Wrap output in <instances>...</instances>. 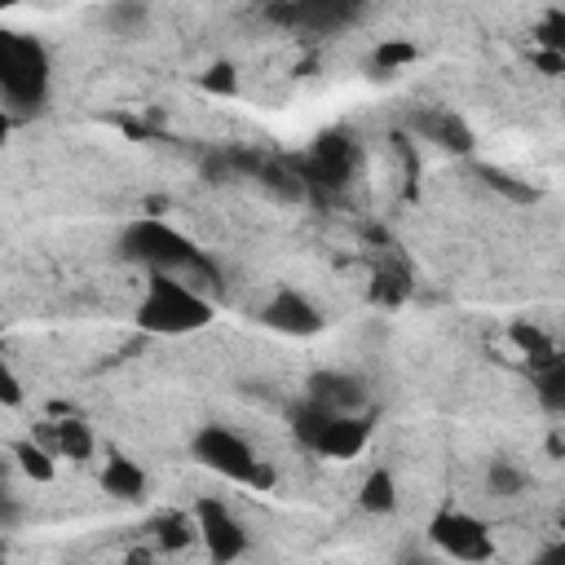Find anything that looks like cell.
<instances>
[{
  "label": "cell",
  "mask_w": 565,
  "mask_h": 565,
  "mask_svg": "<svg viewBox=\"0 0 565 565\" xmlns=\"http://www.w3.org/2000/svg\"><path fill=\"white\" fill-rule=\"evenodd\" d=\"M49 97V53L35 35L0 26V106L13 115L40 110Z\"/></svg>",
  "instance_id": "6da1fadb"
},
{
  "label": "cell",
  "mask_w": 565,
  "mask_h": 565,
  "mask_svg": "<svg viewBox=\"0 0 565 565\" xmlns=\"http://www.w3.org/2000/svg\"><path fill=\"white\" fill-rule=\"evenodd\" d=\"M119 256L132 260V265H146V274H172V278H181L207 252L190 234H181L177 225H168L159 216H141V221H128L119 230Z\"/></svg>",
  "instance_id": "7a4b0ae2"
},
{
  "label": "cell",
  "mask_w": 565,
  "mask_h": 565,
  "mask_svg": "<svg viewBox=\"0 0 565 565\" xmlns=\"http://www.w3.org/2000/svg\"><path fill=\"white\" fill-rule=\"evenodd\" d=\"M212 322V300L190 291L172 274H150L137 300V327L146 335H190Z\"/></svg>",
  "instance_id": "3957f363"
},
{
  "label": "cell",
  "mask_w": 565,
  "mask_h": 565,
  "mask_svg": "<svg viewBox=\"0 0 565 565\" xmlns=\"http://www.w3.org/2000/svg\"><path fill=\"white\" fill-rule=\"evenodd\" d=\"M190 455L203 468L221 472L225 481H238V486H252V490H269L274 486V468L265 459H256V450L238 433H230L225 424H203L190 437Z\"/></svg>",
  "instance_id": "277c9868"
},
{
  "label": "cell",
  "mask_w": 565,
  "mask_h": 565,
  "mask_svg": "<svg viewBox=\"0 0 565 565\" xmlns=\"http://www.w3.org/2000/svg\"><path fill=\"white\" fill-rule=\"evenodd\" d=\"M428 543L446 561H459V565H486L494 556V539H490L486 521L463 512V508H441L428 521Z\"/></svg>",
  "instance_id": "5b68a950"
},
{
  "label": "cell",
  "mask_w": 565,
  "mask_h": 565,
  "mask_svg": "<svg viewBox=\"0 0 565 565\" xmlns=\"http://www.w3.org/2000/svg\"><path fill=\"white\" fill-rule=\"evenodd\" d=\"M190 521H194V539L207 547L212 565H234L247 552V530L221 499H199Z\"/></svg>",
  "instance_id": "8992f818"
},
{
  "label": "cell",
  "mask_w": 565,
  "mask_h": 565,
  "mask_svg": "<svg viewBox=\"0 0 565 565\" xmlns=\"http://www.w3.org/2000/svg\"><path fill=\"white\" fill-rule=\"evenodd\" d=\"M260 322H265L269 331H278V335L305 340V335H318L327 318H322V309H318L309 296H300L296 287H282V291H274V300L260 309Z\"/></svg>",
  "instance_id": "52a82bcc"
},
{
  "label": "cell",
  "mask_w": 565,
  "mask_h": 565,
  "mask_svg": "<svg viewBox=\"0 0 565 565\" xmlns=\"http://www.w3.org/2000/svg\"><path fill=\"white\" fill-rule=\"evenodd\" d=\"M309 402H318L322 411H331V415H362L366 411V388H362V380H353V375H344V371H318V375H309V393H305Z\"/></svg>",
  "instance_id": "ba28073f"
},
{
  "label": "cell",
  "mask_w": 565,
  "mask_h": 565,
  "mask_svg": "<svg viewBox=\"0 0 565 565\" xmlns=\"http://www.w3.org/2000/svg\"><path fill=\"white\" fill-rule=\"evenodd\" d=\"M366 441H371V415L366 411L362 415H331L327 428H322V437H318V446H313V455L358 459L366 450Z\"/></svg>",
  "instance_id": "9c48e42d"
},
{
  "label": "cell",
  "mask_w": 565,
  "mask_h": 565,
  "mask_svg": "<svg viewBox=\"0 0 565 565\" xmlns=\"http://www.w3.org/2000/svg\"><path fill=\"white\" fill-rule=\"evenodd\" d=\"M349 168H353V146H349L344 137H335V132L318 137L313 150H309V159H305V177L327 181V185H340V181L349 177ZM305 177H300V181H305Z\"/></svg>",
  "instance_id": "30bf717a"
},
{
  "label": "cell",
  "mask_w": 565,
  "mask_h": 565,
  "mask_svg": "<svg viewBox=\"0 0 565 565\" xmlns=\"http://www.w3.org/2000/svg\"><path fill=\"white\" fill-rule=\"evenodd\" d=\"M415 132L424 141H433L437 150H446V154H468L472 150V128L455 110H428V115H419L415 119Z\"/></svg>",
  "instance_id": "8fae6325"
},
{
  "label": "cell",
  "mask_w": 565,
  "mask_h": 565,
  "mask_svg": "<svg viewBox=\"0 0 565 565\" xmlns=\"http://www.w3.org/2000/svg\"><path fill=\"white\" fill-rule=\"evenodd\" d=\"M102 490H106L110 499H119V503H141L146 490H150V481H146L141 463H132V459H124V455H110L106 468H102Z\"/></svg>",
  "instance_id": "7c38bea8"
},
{
  "label": "cell",
  "mask_w": 565,
  "mask_h": 565,
  "mask_svg": "<svg viewBox=\"0 0 565 565\" xmlns=\"http://www.w3.org/2000/svg\"><path fill=\"white\" fill-rule=\"evenodd\" d=\"M508 340L516 344V353H525V362H530L534 371H547V366H556V362H561V353H556L552 335H547L543 327L525 322V318H516V322L508 327Z\"/></svg>",
  "instance_id": "4fadbf2b"
},
{
  "label": "cell",
  "mask_w": 565,
  "mask_h": 565,
  "mask_svg": "<svg viewBox=\"0 0 565 565\" xmlns=\"http://www.w3.org/2000/svg\"><path fill=\"white\" fill-rule=\"evenodd\" d=\"M358 508L371 512V516H388L397 508V481L388 468H371L358 486Z\"/></svg>",
  "instance_id": "5bb4252c"
},
{
  "label": "cell",
  "mask_w": 565,
  "mask_h": 565,
  "mask_svg": "<svg viewBox=\"0 0 565 565\" xmlns=\"http://www.w3.org/2000/svg\"><path fill=\"white\" fill-rule=\"evenodd\" d=\"M93 428L84 424V419H75V415H66V419H57L53 424V455H66V459H75V463H84V459H93Z\"/></svg>",
  "instance_id": "9a60e30c"
},
{
  "label": "cell",
  "mask_w": 565,
  "mask_h": 565,
  "mask_svg": "<svg viewBox=\"0 0 565 565\" xmlns=\"http://www.w3.org/2000/svg\"><path fill=\"white\" fill-rule=\"evenodd\" d=\"M9 459H13V468L22 472V477H31V481H53L57 477V459L44 450V446H35L31 437H22V441H13V450H9Z\"/></svg>",
  "instance_id": "2e32d148"
},
{
  "label": "cell",
  "mask_w": 565,
  "mask_h": 565,
  "mask_svg": "<svg viewBox=\"0 0 565 565\" xmlns=\"http://www.w3.org/2000/svg\"><path fill=\"white\" fill-rule=\"evenodd\" d=\"M327 419H331V411H322L318 402H296L291 406V415H287V424H291V437L305 446V450H313L318 446V437H322V428H327Z\"/></svg>",
  "instance_id": "e0dca14e"
},
{
  "label": "cell",
  "mask_w": 565,
  "mask_h": 565,
  "mask_svg": "<svg viewBox=\"0 0 565 565\" xmlns=\"http://www.w3.org/2000/svg\"><path fill=\"white\" fill-rule=\"evenodd\" d=\"M534 397L547 415H565V362H556L547 371H534Z\"/></svg>",
  "instance_id": "ac0fdd59"
},
{
  "label": "cell",
  "mask_w": 565,
  "mask_h": 565,
  "mask_svg": "<svg viewBox=\"0 0 565 565\" xmlns=\"http://www.w3.org/2000/svg\"><path fill=\"white\" fill-rule=\"evenodd\" d=\"M481 172V181L494 190V194H503L508 203H534L539 199V190L530 185V181H521V177H512V172H503V168H477Z\"/></svg>",
  "instance_id": "d6986e66"
},
{
  "label": "cell",
  "mask_w": 565,
  "mask_h": 565,
  "mask_svg": "<svg viewBox=\"0 0 565 565\" xmlns=\"http://www.w3.org/2000/svg\"><path fill=\"white\" fill-rule=\"evenodd\" d=\"M154 539H159L163 552H181V547L194 543V521L185 512H168V516L154 521Z\"/></svg>",
  "instance_id": "ffe728a7"
},
{
  "label": "cell",
  "mask_w": 565,
  "mask_h": 565,
  "mask_svg": "<svg viewBox=\"0 0 565 565\" xmlns=\"http://www.w3.org/2000/svg\"><path fill=\"white\" fill-rule=\"evenodd\" d=\"M486 486H490L494 499H516V494L525 490V472H521L512 459H494L490 472H486Z\"/></svg>",
  "instance_id": "44dd1931"
},
{
  "label": "cell",
  "mask_w": 565,
  "mask_h": 565,
  "mask_svg": "<svg viewBox=\"0 0 565 565\" xmlns=\"http://www.w3.org/2000/svg\"><path fill=\"white\" fill-rule=\"evenodd\" d=\"M146 4H110L106 13H102V22L115 31V35H137L141 26H146Z\"/></svg>",
  "instance_id": "7402d4cb"
},
{
  "label": "cell",
  "mask_w": 565,
  "mask_h": 565,
  "mask_svg": "<svg viewBox=\"0 0 565 565\" xmlns=\"http://www.w3.org/2000/svg\"><path fill=\"white\" fill-rule=\"evenodd\" d=\"M415 57H419L415 44H406V40H384V44L371 53V66L384 75V71H397V66H411Z\"/></svg>",
  "instance_id": "603a6c76"
},
{
  "label": "cell",
  "mask_w": 565,
  "mask_h": 565,
  "mask_svg": "<svg viewBox=\"0 0 565 565\" xmlns=\"http://www.w3.org/2000/svg\"><path fill=\"white\" fill-rule=\"evenodd\" d=\"M199 88H203V93H216V97L238 93V66H234V62H212V66L199 75Z\"/></svg>",
  "instance_id": "cb8c5ba5"
},
{
  "label": "cell",
  "mask_w": 565,
  "mask_h": 565,
  "mask_svg": "<svg viewBox=\"0 0 565 565\" xmlns=\"http://www.w3.org/2000/svg\"><path fill=\"white\" fill-rule=\"evenodd\" d=\"M534 35H539V49H552V53H565V13H561V9H547Z\"/></svg>",
  "instance_id": "d4e9b609"
},
{
  "label": "cell",
  "mask_w": 565,
  "mask_h": 565,
  "mask_svg": "<svg viewBox=\"0 0 565 565\" xmlns=\"http://www.w3.org/2000/svg\"><path fill=\"white\" fill-rule=\"evenodd\" d=\"M411 291V282H406V274H388V269H380L375 274V296L380 300H388V305H397L402 296Z\"/></svg>",
  "instance_id": "484cf974"
},
{
  "label": "cell",
  "mask_w": 565,
  "mask_h": 565,
  "mask_svg": "<svg viewBox=\"0 0 565 565\" xmlns=\"http://www.w3.org/2000/svg\"><path fill=\"white\" fill-rule=\"evenodd\" d=\"M22 397H26L22 380H18V375H13V366L0 358V406H22Z\"/></svg>",
  "instance_id": "4316f807"
},
{
  "label": "cell",
  "mask_w": 565,
  "mask_h": 565,
  "mask_svg": "<svg viewBox=\"0 0 565 565\" xmlns=\"http://www.w3.org/2000/svg\"><path fill=\"white\" fill-rule=\"evenodd\" d=\"M534 66H539L547 79H556V75H565V53H552V49H534Z\"/></svg>",
  "instance_id": "83f0119b"
},
{
  "label": "cell",
  "mask_w": 565,
  "mask_h": 565,
  "mask_svg": "<svg viewBox=\"0 0 565 565\" xmlns=\"http://www.w3.org/2000/svg\"><path fill=\"white\" fill-rule=\"evenodd\" d=\"M18 516H22V508H18V499L0 490V530H9V525H18Z\"/></svg>",
  "instance_id": "f1b7e54d"
},
{
  "label": "cell",
  "mask_w": 565,
  "mask_h": 565,
  "mask_svg": "<svg viewBox=\"0 0 565 565\" xmlns=\"http://www.w3.org/2000/svg\"><path fill=\"white\" fill-rule=\"evenodd\" d=\"M534 565H565V543H547V547L534 556Z\"/></svg>",
  "instance_id": "f546056e"
},
{
  "label": "cell",
  "mask_w": 565,
  "mask_h": 565,
  "mask_svg": "<svg viewBox=\"0 0 565 565\" xmlns=\"http://www.w3.org/2000/svg\"><path fill=\"white\" fill-rule=\"evenodd\" d=\"M124 565H159V556H154L150 547H132V552L124 556Z\"/></svg>",
  "instance_id": "4dcf8cb0"
},
{
  "label": "cell",
  "mask_w": 565,
  "mask_h": 565,
  "mask_svg": "<svg viewBox=\"0 0 565 565\" xmlns=\"http://www.w3.org/2000/svg\"><path fill=\"white\" fill-rule=\"evenodd\" d=\"M397 565H441L437 556H428V552H402V561Z\"/></svg>",
  "instance_id": "1f68e13d"
},
{
  "label": "cell",
  "mask_w": 565,
  "mask_h": 565,
  "mask_svg": "<svg viewBox=\"0 0 565 565\" xmlns=\"http://www.w3.org/2000/svg\"><path fill=\"white\" fill-rule=\"evenodd\" d=\"M9 132H13V115H9L4 106H0V146L9 141Z\"/></svg>",
  "instance_id": "d6a6232c"
},
{
  "label": "cell",
  "mask_w": 565,
  "mask_h": 565,
  "mask_svg": "<svg viewBox=\"0 0 565 565\" xmlns=\"http://www.w3.org/2000/svg\"><path fill=\"white\" fill-rule=\"evenodd\" d=\"M9 472H13V459L0 450V486H4V477H9Z\"/></svg>",
  "instance_id": "836d02e7"
}]
</instances>
